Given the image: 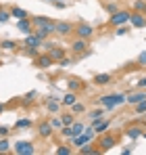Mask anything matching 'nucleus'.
Masks as SVG:
<instances>
[{"instance_id":"f8f14e48","label":"nucleus","mask_w":146,"mask_h":155,"mask_svg":"<svg viewBox=\"0 0 146 155\" xmlns=\"http://www.w3.org/2000/svg\"><path fill=\"white\" fill-rule=\"evenodd\" d=\"M129 23L136 27V29H142V27H146V15H144V13L134 11V13H132V17H129Z\"/></svg>"},{"instance_id":"1a4fd4ad","label":"nucleus","mask_w":146,"mask_h":155,"mask_svg":"<svg viewBox=\"0 0 146 155\" xmlns=\"http://www.w3.org/2000/svg\"><path fill=\"white\" fill-rule=\"evenodd\" d=\"M17 29L21 31V34H31V31H36V27H33V21H31V17H25V19H17Z\"/></svg>"},{"instance_id":"58836bf2","label":"nucleus","mask_w":146,"mask_h":155,"mask_svg":"<svg viewBox=\"0 0 146 155\" xmlns=\"http://www.w3.org/2000/svg\"><path fill=\"white\" fill-rule=\"evenodd\" d=\"M144 6H146V0H136L134 2V11H138V13H142Z\"/></svg>"},{"instance_id":"c85d7f7f","label":"nucleus","mask_w":146,"mask_h":155,"mask_svg":"<svg viewBox=\"0 0 146 155\" xmlns=\"http://www.w3.org/2000/svg\"><path fill=\"white\" fill-rule=\"evenodd\" d=\"M31 21H33V27H38V25H44V23H52V19L50 17H31Z\"/></svg>"},{"instance_id":"39448f33","label":"nucleus","mask_w":146,"mask_h":155,"mask_svg":"<svg viewBox=\"0 0 146 155\" xmlns=\"http://www.w3.org/2000/svg\"><path fill=\"white\" fill-rule=\"evenodd\" d=\"M129 17H132V13H129V11H117V13H113V15H111L109 23H111L113 27L125 25V23H129Z\"/></svg>"},{"instance_id":"393cba45","label":"nucleus","mask_w":146,"mask_h":155,"mask_svg":"<svg viewBox=\"0 0 146 155\" xmlns=\"http://www.w3.org/2000/svg\"><path fill=\"white\" fill-rule=\"evenodd\" d=\"M31 126H33V122L27 120V117H21V120L15 122V128H17V130H25V128H31Z\"/></svg>"},{"instance_id":"9d476101","label":"nucleus","mask_w":146,"mask_h":155,"mask_svg":"<svg viewBox=\"0 0 146 155\" xmlns=\"http://www.w3.org/2000/svg\"><path fill=\"white\" fill-rule=\"evenodd\" d=\"M42 42H44V40H42L36 31H31V34H27V36H25L23 46H25V48H38V46H42Z\"/></svg>"},{"instance_id":"3c124183","label":"nucleus","mask_w":146,"mask_h":155,"mask_svg":"<svg viewBox=\"0 0 146 155\" xmlns=\"http://www.w3.org/2000/svg\"><path fill=\"white\" fill-rule=\"evenodd\" d=\"M142 13H144V15H146V6H144V11H142Z\"/></svg>"},{"instance_id":"2f4dec72","label":"nucleus","mask_w":146,"mask_h":155,"mask_svg":"<svg viewBox=\"0 0 146 155\" xmlns=\"http://www.w3.org/2000/svg\"><path fill=\"white\" fill-rule=\"evenodd\" d=\"M11 149V143L6 140V136H0V153H8Z\"/></svg>"},{"instance_id":"4be33fe9","label":"nucleus","mask_w":146,"mask_h":155,"mask_svg":"<svg viewBox=\"0 0 146 155\" xmlns=\"http://www.w3.org/2000/svg\"><path fill=\"white\" fill-rule=\"evenodd\" d=\"M104 111H106V109H104V107L100 105V107H96V109H92V111L88 113V117H90L92 122H96V120H102V117H104Z\"/></svg>"},{"instance_id":"79ce46f5","label":"nucleus","mask_w":146,"mask_h":155,"mask_svg":"<svg viewBox=\"0 0 146 155\" xmlns=\"http://www.w3.org/2000/svg\"><path fill=\"white\" fill-rule=\"evenodd\" d=\"M71 63H73V61H71V59H67V57H63V59L59 61V65H61V67H69Z\"/></svg>"},{"instance_id":"5701e85b","label":"nucleus","mask_w":146,"mask_h":155,"mask_svg":"<svg viewBox=\"0 0 146 155\" xmlns=\"http://www.w3.org/2000/svg\"><path fill=\"white\" fill-rule=\"evenodd\" d=\"M84 130H86V124H84V122H73V124H71V134H73L71 138L79 136V134H81Z\"/></svg>"},{"instance_id":"ddd939ff","label":"nucleus","mask_w":146,"mask_h":155,"mask_svg":"<svg viewBox=\"0 0 146 155\" xmlns=\"http://www.w3.org/2000/svg\"><path fill=\"white\" fill-rule=\"evenodd\" d=\"M36 34H38L42 40H46L48 36L54 34V21H52V23H44V25H38L36 27Z\"/></svg>"},{"instance_id":"4c0bfd02","label":"nucleus","mask_w":146,"mask_h":155,"mask_svg":"<svg viewBox=\"0 0 146 155\" xmlns=\"http://www.w3.org/2000/svg\"><path fill=\"white\" fill-rule=\"evenodd\" d=\"M71 147H65V145H61L59 149H56V155H71Z\"/></svg>"},{"instance_id":"412c9836","label":"nucleus","mask_w":146,"mask_h":155,"mask_svg":"<svg viewBox=\"0 0 146 155\" xmlns=\"http://www.w3.org/2000/svg\"><path fill=\"white\" fill-rule=\"evenodd\" d=\"M73 103H77V94H75L73 90H69V92L61 99V105H63V107H71Z\"/></svg>"},{"instance_id":"603ef678","label":"nucleus","mask_w":146,"mask_h":155,"mask_svg":"<svg viewBox=\"0 0 146 155\" xmlns=\"http://www.w3.org/2000/svg\"><path fill=\"white\" fill-rule=\"evenodd\" d=\"M142 136H144V138H146V132H144V134H142Z\"/></svg>"},{"instance_id":"09e8293b","label":"nucleus","mask_w":146,"mask_h":155,"mask_svg":"<svg viewBox=\"0 0 146 155\" xmlns=\"http://www.w3.org/2000/svg\"><path fill=\"white\" fill-rule=\"evenodd\" d=\"M48 2H65V0H48Z\"/></svg>"},{"instance_id":"423d86ee","label":"nucleus","mask_w":146,"mask_h":155,"mask_svg":"<svg viewBox=\"0 0 146 155\" xmlns=\"http://www.w3.org/2000/svg\"><path fill=\"white\" fill-rule=\"evenodd\" d=\"M73 34H75V38H86V40H90L92 36H94V27L90 25V23H77L75 29H73Z\"/></svg>"},{"instance_id":"f257e3e1","label":"nucleus","mask_w":146,"mask_h":155,"mask_svg":"<svg viewBox=\"0 0 146 155\" xmlns=\"http://www.w3.org/2000/svg\"><path fill=\"white\" fill-rule=\"evenodd\" d=\"M98 103H100L104 109H106V111H109V109H115L117 105H125V103H127V94H123V92L104 94V97H100V99H98Z\"/></svg>"},{"instance_id":"0eeeda50","label":"nucleus","mask_w":146,"mask_h":155,"mask_svg":"<svg viewBox=\"0 0 146 155\" xmlns=\"http://www.w3.org/2000/svg\"><path fill=\"white\" fill-rule=\"evenodd\" d=\"M73 29H75V25L69 23V21H54V34H56V36L67 38L69 34H73Z\"/></svg>"},{"instance_id":"a18cd8bd","label":"nucleus","mask_w":146,"mask_h":155,"mask_svg":"<svg viewBox=\"0 0 146 155\" xmlns=\"http://www.w3.org/2000/svg\"><path fill=\"white\" fill-rule=\"evenodd\" d=\"M138 88H142V90H146V76L142 78V80H138Z\"/></svg>"},{"instance_id":"37998d69","label":"nucleus","mask_w":146,"mask_h":155,"mask_svg":"<svg viewBox=\"0 0 146 155\" xmlns=\"http://www.w3.org/2000/svg\"><path fill=\"white\" fill-rule=\"evenodd\" d=\"M25 54H27V57H33V59H36V57H38V48H25Z\"/></svg>"},{"instance_id":"864d4df0","label":"nucleus","mask_w":146,"mask_h":155,"mask_svg":"<svg viewBox=\"0 0 146 155\" xmlns=\"http://www.w3.org/2000/svg\"><path fill=\"white\" fill-rule=\"evenodd\" d=\"M144 122H146V113H144Z\"/></svg>"},{"instance_id":"20e7f679","label":"nucleus","mask_w":146,"mask_h":155,"mask_svg":"<svg viewBox=\"0 0 146 155\" xmlns=\"http://www.w3.org/2000/svg\"><path fill=\"white\" fill-rule=\"evenodd\" d=\"M13 151L17 155H33L36 153V147H33L31 140H17L13 145Z\"/></svg>"},{"instance_id":"de8ad7c7","label":"nucleus","mask_w":146,"mask_h":155,"mask_svg":"<svg viewBox=\"0 0 146 155\" xmlns=\"http://www.w3.org/2000/svg\"><path fill=\"white\" fill-rule=\"evenodd\" d=\"M4 109H6V105H4V103H0V115L4 113Z\"/></svg>"},{"instance_id":"4468645a","label":"nucleus","mask_w":146,"mask_h":155,"mask_svg":"<svg viewBox=\"0 0 146 155\" xmlns=\"http://www.w3.org/2000/svg\"><path fill=\"white\" fill-rule=\"evenodd\" d=\"M52 132H54V128H52L50 122H40V124H38V134H40L42 138H50Z\"/></svg>"},{"instance_id":"e433bc0d","label":"nucleus","mask_w":146,"mask_h":155,"mask_svg":"<svg viewBox=\"0 0 146 155\" xmlns=\"http://www.w3.org/2000/svg\"><path fill=\"white\" fill-rule=\"evenodd\" d=\"M71 111H73V113H81V111H86V105H84V103H73L71 105Z\"/></svg>"},{"instance_id":"7c9ffc66","label":"nucleus","mask_w":146,"mask_h":155,"mask_svg":"<svg viewBox=\"0 0 146 155\" xmlns=\"http://www.w3.org/2000/svg\"><path fill=\"white\" fill-rule=\"evenodd\" d=\"M36 99H38V92H36V90H29V92H27V94L23 97V105H29V103H33Z\"/></svg>"},{"instance_id":"2eb2a0df","label":"nucleus","mask_w":146,"mask_h":155,"mask_svg":"<svg viewBox=\"0 0 146 155\" xmlns=\"http://www.w3.org/2000/svg\"><path fill=\"white\" fill-rule=\"evenodd\" d=\"M48 54L52 57V61H54V63H59V61L65 57V48H63V46H54V44H52V46H48Z\"/></svg>"},{"instance_id":"dca6fc26","label":"nucleus","mask_w":146,"mask_h":155,"mask_svg":"<svg viewBox=\"0 0 146 155\" xmlns=\"http://www.w3.org/2000/svg\"><path fill=\"white\" fill-rule=\"evenodd\" d=\"M109 126H111V122H109V120H96V122H92V128H94V132H96L98 136H100V134H104V132L109 130Z\"/></svg>"},{"instance_id":"b1692460","label":"nucleus","mask_w":146,"mask_h":155,"mask_svg":"<svg viewBox=\"0 0 146 155\" xmlns=\"http://www.w3.org/2000/svg\"><path fill=\"white\" fill-rule=\"evenodd\" d=\"M11 15H13L15 19H25V17H29V15H27V11L21 8V6H13V8H11Z\"/></svg>"},{"instance_id":"6ab92c4d","label":"nucleus","mask_w":146,"mask_h":155,"mask_svg":"<svg viewBox=\"0 0 146 155\" xmlns=\"http://www.w3.org/2000/svg\"><path fill=\"white\" fill-rule=\"evenodd\" d=\"M144 99H146V92H144V90H138V92L127 94V103H129V105H136V103H140V101H144Z\"/></svg>"},{"instance_id":"a19ab883","label":"nucleus","mask_w":146,"mask_h":155,"mask_svg":"<svg viewBox=\"0 0 146 155\" xmlns=\"http://www.w3.org/2000/svg\"><path fill=\"white\" fill-rule=\"evenodd\" d=\"M125 34H127V27L125 25H119L117 29H115V36H125Z\"/></svg>"},{"instance_id":"f3484780","label":"nucleus","mask_w":146,"mask_h":155,"mask_svg":"<svg viewBox=\"0 0 146 155\" xmlns=\"http://www.w3.org/2000/svg\"><path fill=\"white\" fill-rule=\"evenodd\" d=\"M92 82H94L96 86H106V84L113 82V76H111V74H96V76L92 78Z\"/></svg>"},{"instance_id":"a878e982","label":"nucleus","mask_w":146,"mask_h":155,"mask_svg":"<svg viewBox=\"0 0 146 155\" xmlns=\"http://www.w3.org/2000/svg\"><path fill=\"white\" fill-rule=\"evenodd\" d=\"M46 109H48L50 113H59V111H61V101H56V99H50L48 103H46Z\"/></svg>"},{"instance_id":"49530a36","label":"nucleus","mask_w":146,"mask_h":155,"mask_svg":"<svg viewBox=\"0 0 146 155\" xmlns=\"http://www.w3.org/2000/svg\"><path fill=\"white\" fill-rule=\"evenodd\" d=\"M8 132H11V130L6 128V126H0V136H8Z\"/></svg>"},{"instance_id":"c03bdc74","label":"nucleus","mask_w":146,"mask_h":155,"mask_svg":"<svg viewBox=\"0 0 146 155\" xmlns=\"http://www.w3.org/2000/svg\"><path fill=\"white\" fill-rule=\"evenodd\" d=\"M138 63H140V65H146V51H144V52H140V57H138Z\"/></svg>"},{"instance_id":"6e6552de","label":"nucleus","mask_w":146,"mask_h":155,"mask_svg":"<svg viewBox=\"0 0 146 155\" xmlns=\"http://www.w3.org/2000/svg\"><path fill=\"white\" fill-rule=\"evenodd\" d=\"M69 48H71V52H75V54H86V51H88V40H86V38H75Z\"/></svg>"},{"instance_id":"cd10ccee","label":"nucleus","mask_w":146,"mask_h":155,"mask_svg":"<svg viewBox=\"0 0 146 155\" xmlns=\"http://www.w3.org/2000/svg\"><path fill=\"white\" fill-rule=\"evenodd\" d=\"M17 46H19V44H17L15 40H2V42H0V48H2V51H15Z\"/></svg>"},{"instance_id":"f704fd0d","label":"nucleus","mask_w":146,"mask_h":155,"mask_svg":"<svg viewBox=\"0 0 146 155\" xmlns=\"http://www.w3.org/2000/svg\"><path fill=\"white\" fill-rule=\"evenodd\" d=\"M50 124H52V128H54V130H61L63 126H65L61 117H52V120H50Z\"/></svg>"},{"instance_id":"72a5a7b5","label":"nucleus","mask_w":146,"mask_h":155,"mask_svg":"<svg viewBox=\"0 0 146 155\" xmlns=\"http://www.w3.org/2000/svg\"><path fill=\"white\" fill-rule=\"evenodd\" d=\"M11 17H13V15H11V11H6V8H0V23H6Z\"/></svg>"},{"instance_id":"a211bd4d","label":"nucleus","mask_w":146,"mask_h":155,"mask_svg":"<svg viewBox=\"0 0 146 155\" xmlns=\"http://www.w3.org/2000/svg\"><path fill=\"white\" fill-rule=\"evenodd\" d=\"M67 86H69V90H73V92H77V90H84V88H86V84H84V82H79V78H69V80H67Z\"/></svg>"},{"instance_id":"473e14b6","label":"nucleus","mask_w":146,"mask_h":155,"mask_svg":"<svg viewBox=\"0 0 146 155\" xmlns=\"http://www.w3.org/2000/svg\"><path fill=\"white\" fill-rule=\"evenodd\" d=\"M61 120H63V124H65V126H71L73 122H75V117H73V111H71V113H63V115H61Z\"/></svg>"},{"instance_id":"8fccbe9b","label":"nucleus","mask_w":146,"mask_h":155,"mask_svg":"<svg viewBox=\"0 0 146 155\" xmlns=\"http://www.w3.org/2000/svg\"><path fill=\"white\" fill-rule=\"evenodd\" d=\"M102 2H113V0H102Z\"/></svg>"},{"instance_id":"c9c22d12","label":"nucleus","mask_w":146,"mask_h":155,"mask_svg":"<svg viewBox=\"0 0 146 155\" xmlns=\"http://www.w3.org/2000/svg\"><path fill=\"white\" fill-rule=\"evenodd\" d=\"M104 8H106V11H109L111 15L119 11V8H117V4H115V0H113V2H104Z\"/></svg>"},{"instance_id":"7ed1b4c3","label":"nucleus","mask_w":146,"mask_h":155,"mask_svg":"<svg viewBox=\"0 0 146 155\" xmlns=\"http://www.w3.org/2000/svg\"><path fill=\"white\" fill-rule=\"evenodd\" d=\"M94 136H96V132H94V128H86L79 136H75V138H71V145L73 147H81V145H88V143H92L94 140Z\"/></svg>"},{"instance_id":"c756f323","label":"nucleus","mask_w":146,"mask_h":155,"mask_svg":"<svg viewBox=\"0 0 146 155\" xmlns=\"http://www.w3.org/2000/svg\"><path fill=\"white\" fill-rule=\"evenodd\" d=\"M134 113H138V115H144V113H146V99L134 105Z\"/></svg>"},{"instance_id":"ea45409f","label":"nucleus","mask_w":146,"mask_h":155,"mask_svg":"<svg viewBox=\"0 0 146 155\" xmlns=\"http://www.w3.org/2000/svg\"><path fill=\"white\" fill-rule=\"evenodd\" d=\"M61 134H63V136H65V138H69V140H71V126H63V128H61Z\"/></svg>"},{"instance_id":"f03ea898","label":"nucleus","mask_w":146,"mask_h":155,"mask_svg":"<svg viewBox=\"0 0 146 155\" xmlns=\"http://www.w3.org/2000/svg\"><path fill=\"white\" fill-rule=\"evenodd\" d=\"M117 145V136L115 134H109V132H104V134H100V138H98V149H100V153H106V151H111L113 147Z\"/></svg>"},{"instance_id":"aec40b11","label":"nucleus","mask_w":146,"mask_h":155,"mask_svg":"<svg viewBox=\"0 0 146 155\" xmlns=\"http://www.w3.org/2000/svg\"><path fill=\"white\" fill-rule=\"evenodd\" d=\"M142 134H144V132H142V128H140V126H132V128L125 130V136H127V138H132V140H138Z\"/></svg>"},{"instance_id":"bb28decb","label":"nucleus","mask_w":146,"mask_h":155,"mask_svg":"<svg viewBox=\"0 0 146 155\" xmlns=\"http://www.w3.org/2000/svg\"><path fill=\"white\" fill-rule=\"evenodd\" d=\"M79 153H81V155L100 153V149H94V145H92V143H88V145H81V147H79Z\"/></svg>"},{"instance_id":"9b49d317","label":"nucleus","mask_w":146,"mask_h":155,"mask_svg":"<svg viewBox=\"0 0 146 155\" xmlns=\"http://www.w3.org/2000/svg\"><path fill=\"white\" fill-rule=\"evenodd\" d=\"M52 63H54V61H52V57H50L48 52H46V54H38V57L33 59V65H36L38 69H48Z\"/></svg>"}]
</instances>
